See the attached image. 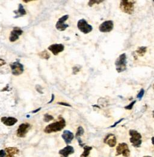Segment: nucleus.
Masks as SVG:
<instances>
[{
    "label": "nucleus",
    "mask_w": 154,
    "mask_h": 157,
    "mask_svg": "<svg viewBox=\"0 0 154 157\" xmlns=\"http://www.w3.org/2000/svg\"><path fill=\"white\" fill-rule=\"evenodd\" d=\"M66 126V121L61 117H59L57 121L48 124L45 128L44 132L46 134H51L53 132H57L61 131Z\"/></svg>",
    "instance_id": "f257e3e1"
},
{
    "label": "nucleus",
    "mask_w": 154,
    "mask_h": 157,
    "mask_svg": "<svg viewBox=\"0 0 154 157\" xmlns=\"http://www.w3.org/2000/svg\"><path fill=\"white\" fill-rule=\"evenodd\" d=\"M127 54L122 53L120 54L115 62L116 70L118 73H122L127 69Z\"/></svg>",
    "instance_id": "f03ea898"
},
{
    "label": "nucleus",
    "mask_w": 154,
    "mask_h": 157,
    "mask_svg": "<svg viewBox=\"0 0 154 157\" xmlns=\"http://www.w3.org/2000/svg\"><path fill=\"white\" fill-rule=\"evenodd\" d=\"M129 134L131 136L130 141L132 145L135 147H140L141 143V135L136 130L131 129L129 131Z\"/></svg>",
    "instance_id": "7ed1b4c3"
},
{
    "label": "nucleus",
    "mask_w": 154,
    "mask_h": 157,
    "mask_svg": "<svg viewBox=\"0 0 154 157\" xmlns=\"http://www.w3.org/2000/svg\"><path fill=\"white\" fill-rule=\"evenodd\" d=\"M120 9L123 12L131 15L134 11V3L128 0H122L120 3Z\"/></svg>",
    "instance_id": "20e7f679"
},
{
    "label": "nucleus",
    "mask_w": 154,
    "mask_h": 157,
    "mask_svg": "<svg viewBox=\"0 0 154 157\" xmlns=\"http://www.w3.org/2000/svg\"><path fill=\"white\" fill-rule=\"evenodd\" d=\"M120 155H122L125 157H128L130 155V150L127 143H119L117 146L116 156H118Z\"/></svg>",
    "instance_id": "39448f33"
},
{
    "label": "nucleus",
    "mask_w": 154,
    "mask_h": 157,
    "mask_svg": "<svg viewBox=\"0 0 154 157\" xmlns=\"http://www.w3.org/2000/svg\"><path fill=\"white\" fill-rule=\"evenodd\" d=\"M77 27L80 31L84 34H87L91 32L92 30H93V27L88 24L84 19H81L78 21Z\"/></svg>",
    "instance_id": "423d86ee"
},
{
    "label": "nucleus",
    "mask_w": 154,
    "mask_h": 157,
    "mask_svg": "<svg viewBox=\"0 0 154 157\" xmlns=\"http://www.w3.org/2000/svg\"><path fill=\"white\" fill-rule=\"evenodd\" d=\"M10 67L12 70V73L14 76H19L22 74L24 71V66L19 62L11 63Z\"/></svg>",
    "instance_id": "0eeeda50"
},
{
    "label": "nucleus",
    "mask_w": 154,
    "mask_h": 157,
    "mask_svg": "<svg viewBox=\"0 0 154 157\" xmlns=\"http://www.w3.org/2000/svg\"><path fill=\"white\" fill-rule=\"evenodd\" d=\"M31 127L30 124L28 123L21 124L16 131V135L19 138H24Z\"/></svg>",
    "instance_id": "6e6552de"
},
{
    "label": "nucleus",
    "mask_w": 154,
    "mask_h": 157,
    "mask_svg": "<svg viewBox=\"0 0 154 157\" xmlns=\"http://www.w3.org/2000/svg\"><path fill=\"white\" fill-rule=\"evenodd\" d=\"M114 28V22L111 20H108L102 22L99 27V30L101 32L107 33L110 32Z\"/></svg>",
    "instance_id": "1a4fd4ad"
},
{
    "label": "nucleus",
    "mask_w": 154,
    "mask_h": 157,
    "mask_svg": "<svg viewBox=\"0 0 154 157\" xmlns=\"http://www.w3.org/2000/svg\"><path fill=\"white\" fill-rule=\"evenodd\" d=\"M68 18H69L68 15H65L62 17H61L57 22L55 24V28L59 31H65L69 26L68 24L65 23V22L67 21Z\"/></svg>",
    "instance_id": "9d476101"
},
{
    "label": "nucleus",
    "mask_w": 154,
    "mask_h": 157,
    "mask_svg": "<svg viewBox=\"0 0 154 157\" xmlns=\"http://www.w3.org/2000/svg\"><path fill=\"white\" fill-rule=\"evenodd\" d=\"M65 49V46L61 44H54L48 47V50L52 52V53L56 56L60 53L62 52Z\"/></svg>",
    "instance_id": "9b49d317"
},
{
    "label": "nucleus",
    "mask_w": 154,
    "mask_h": 157,
    "mask_svg": "<svg viewBox=\"0 0 154 157\" xmlns=\"http://www.w3.org/2000/svg\"><path fill=\"white\" fill-rule=\"evenodd\" d=\"M23 33V31L19 27H14L13 30L11 31L10 35L9 37V41L12 42H15L19 39V36H21Z\"/></svg>",
    "instance_id": "f8f14e48"
},
{
    "label": "nucleus",
    "mask_w": 154,
    "mask_h": 157,
    "mask_svg": "<svg viewBox=\"0 0 154 157\" xmlns=\"http://www.w3.org/2000/svg\"><path fill=\"white\" fill-rule=\"evenodd\" d=\"M104 143L108 145L110 147H114L117 143L116 137L114 134H109L105 137Z\"/></svg>",
    "instance_id": "ddd939ff"
},
{
    "label": "nucleus",
    "mask_w": 154,
    "mask_h": 157,
    "mask_svg": "<svg viewBox=\"0 0 154 157\" xmlns=\"http://www.w3.org/2000/svg\"><path fill=\"white\" fill-rule=\"evenodd\" d=\"M75 150L71 146H67L63 149L59 150L58 153L61 157H68L69 155H72L74 153Z\"/></svg>",
    "instance_id": "4468645a"
},
{
    "label": "nucleus",
    "mask_w": 154,
    "mask_h": 157,
    "mask_svg": "<svg viewBox=\"0 0 154 157\" xmlns=\"http://www.w3.org/2000/svg\"><path fill=\"white\" fill-rule=\"evenodd\" d=\"M18 119L13 117H3L1 118V121L7 126H12L18 122Z\"/></svg>",
    "instance_id": "2eb2a0df"
},
{
    "label": "nucleus",
    "mask_w": 154,
    "mask_h": 157,
    "mask_svg": "<svg viewBox=\"0 0 154 157\" xmlns=\"http://www.w3.org/2000/svg\"><path fill=\"white\" fill-rule=\"evenodd\" d=\"M61 137L64 140L66 144H68L72 142L74 138V134L69 130H65L63 131V134L61 135Z\"/></svg>",
    "instance_id": "dca6fc26"
},
{
    "label": "nucleus",
    "mask_w": 154,
    "mask_h": 157,
    "mask_svg": "<svg viewBox=\"0 0 154 157\" xmlns=\"http://www.w3.org/2000/svg\"><path fill=\"white\" fill-rule=\"evenodd\" d=\"M4 150L6 153V157H15V155L18 154L19 152V150L17 147H6L4 149Z\"/></svg>",
    "instance_id": "f3484780"
},
{
    "label": "nucleus",
    "mask_w": 154,
    "mask_h": 157,
    "mask_svg": "<svg viewBox=\"0 0 154 157\" xmlns=\"http://www.w3.org/2000/svg\"><path fill=\"white\" fill-rule=\"evenodd\" d=\"M14 13L16 14V16H15V18H18L19 17L24 16L27 14V12L24 8V6L22 5V4H19L18 6V9L17 10H15Z\"/></svg>",
    "instance_id": "a211bd4d"
},
{
    "label": "nucleus",
    "mask_w": 154,
    "mask_h": 157,
    "mask_svg": "<svg viewBox=\"0 0 154 157\" xmlns=\"http://www.w3.org/2000/svg\"><path fill=\"white\" fill-rule=\"evenodd\" d=\"M83 148H84V152L81 155L80 157H88V156L90 153V151L92 150V147L88 146H84Z\"/></svg>",
    "instance_id": "6ab92c4d"
},
{
    "label": "nucleus",
    "mask_w": 154,
    "mask_h": 157,
    "mask_svg": "<svg viewBox=\"0 0 154 157\" xmlns=\"http://www.w3.org/2000/svg\"><path fill=\"white\" fill-rule=\"evenodd\" d=\"M147 51V47H139L137 50H136V53L137 54L141 57H143L145 53H146Z\"/></svg>",
    "instance_id": "aec40b11"
},
{
    "label": "nucleus",
    "mask_w": 154,
    "mask_h": 157,
    "mask_svg": "<svg viewBox=\"0 0 154 157\" xmlns=\"http://www.w3.org/2000/svg\"><path fill=\"white\" fill-rule=\"evenodd\" d=\"M39 56L42 58V59H49L50 58V54L49 52H48L46 50H43V51H41L40 52L39 54H38Z\"/></svg>",
    "instance_id": "412c9836"
},
{
    "label": "nucleus",
    "mask_w": 154,
    "mask_h": 157,
    "mask_svg": "<svg viewBox=\"0 0 154 157\" xmlns=\"http://www.w3.org/2000/svg\"><path fill=\"white\" fill-rule=\"evenodd\" d=\"M84 133V130L83 129V128L82 126H79L77 129V131L76 132V134H75V138H78V137H80L81 136H82Z\"/></svg>",
    "instance_id": "4be33fe9"
},
{
    "label": "nucleus",
    "mask_w": 154,
    "mask_h": 157,
    "mask_svg": "<svg viewBox=\"0 0 154 157\" xmlns=\"http://www.w3.org/2000/svg\"><path fill=\"white\" fill-rule=\"evenodd\" d=\"M54 120V117L52 116L51 115H49V114H45L44 115V117H43V121L45 122H49L51 120Z\"/></svg>",
    "instance_id": "5701e85b"
},
{
    "label": "nucleus",
    "mask_w": 154,
    "mask_h": 157,
    "mask_svg": "<svg viewBox=\"0 0 154 157\" xmlns=\"http://www.w3.org/2000/svg\"><path fill=\"white\" fill-rule=\"evenodd\" d=\"M104 1H101V0H99V1H98V0H91V1H88V5L90 6V7H91L93 5L95 4H100L101 3H102Z\"/></svg>",
    "instance_id": "b1692460"
},
{
    "label": "nucleus",
    "mask_w": 154,
    "mask_h": 157,
    "mask_svg": "<svg viewBox=\"0 0 154 157\" xmlns=\"http://www.w3.org/2000/svg\"><path fill=\"white\" fill-rule=\"evenodd\" d=\"M136 103V100H134V101L132 102L130 104H129L128 105L125 106V109H127V110H131V109H132L133 108V106H134V105H135Z\"/></svg>",
    "instance_id": "393cba45"
},
{
    "label": "nucleus",
    "mask_w": 154,
    "mask_h": 157,
    "mask_svg": "<svg viewBox=\"0 0 154 157\" xmlns=\"http://www.w3.org/2000/svg\"><path fill=\"white\" fill-rule=\"evenodd\" d=\"M144 90L142 88V89H141V90L140 91L139 93L138 94V95H137V99L141 100V99L143 98V96H144Z\"/></svg>",
    "instance_id": "a878e982"
},
{
    "label": "nucleus",
    "mask_w": 154,
    "mask_h": 157,
    "mask_svg": "<svg viewBox=\"0 0 154 157\" xmlns=\"http://www.w3.org/2000/svg\"><path fill=\"white\" fill-rule=\"evenodd\" d=\"M77 140H78V143H79L80 146L83 147L85 146V144H84V143H83L81 138H80V137H78V138H77Z\"/></svg>",
    "instance_id": "bb28decb"
},
{
    "label": "nucleus",
    "mask_w": 154,
    "mask_h": 157,
    "mask_svg": "<svg viewBox=\"0 0 154 157\" xmlns=\"http://www.w3.org/2000/svg\"><path fill=\"white\" fill-rule=\"evenodd\" d=\"M6 153L4 150H0V157H6Z\"/></svg>",
    "instance_id": "cd10ccee"
},
{
    "label": "nucleus",
    "mask_w": 154,
    "mask_h": 157,
    "mask_svg": "<svg viewBox=\"0 0 154 157\" xmlns=\"http://www.w3.org/2000/svg\"><path fill=\"white\" fill-rule=\"evenodd\" d=\"M124 120V118H121L120 120H119L118 121H117V122H116L113 125H112V126H111V128H114L115 126H116L117 124H119V123H120L122 120Z\"/></svg>",
    "instance_id": "c85d7f7f"
},
{
    "label": "nucleus",
    "mask_w": 154,
    "mask_h": 157,
    "mask_svg": "<svg viewBox=\"0 0 154 157\" xmlns=\"http://www.w3.org/2000/svg\"><path fill=\"white\" fill-rule=\"evenodd\" d=\"M57 103H58V105H63V106H66L71 107V105H70L68 104V103H65V102H58Z\"/></svg>",
    "instance_id": "c756f323"
},
{
    "label": "nucleus",
    "mask_w": 154,
    "mask_h": 157,
    "mask_svg": "<svg viewBox=\"0 0 154 157\" xmlns=\"http://www.w3.org/2000/svg\"><path fill=\"white\" fill-rule=\"evenodd\" d=\"M5 64H6L5 60H4L3 59L0 58V67H1V66H3V65H4Z\"/></svg>",
    "instance_id": "7c9ffc66"
},
{
    "label": "nucleus",
    "mask_w": 154,
    "mask_h": 157,
    "mask_svg": "<svg viewBox=\"0 0 154 157\" xmlns=\"http://www.w3.org/2000/svg\"><path fill=\"white\" fill-rule=\"evenodd\" d=\"M73 71H74V72H73L74 74L75 71H76V73H75V74H76L77 73H78V72L80 71V68H79L78 67H75L73 68Z\"/></svg>",
    "instance_id": "2f4dec72"
},
{
    "label": "nucleus",
    "mask_w": 154,
    "mask_h": 157,
    "mask_svg": "<svg viewBox=\"0 0 154 157\" xmlns=\"http://www.w3.org/2000/svg\"><path fill=\"white\" fill-rule=\"evenodd\" d=\"M54 95L52 94V98H51V100L48 102V103H52V102L54 101Z\"/></svg>",
    "instance_id": "473e14b6"
},
{
    "label": "nucleus",
    "mask_w": 154,
    "mask_h": 157,
    "mask_svg": "<svg viewBox=\"0 0 154 157\" xmlns=\"http://www.w3.org/2000/svg\"><path fill=\"white\" fill-rule=\"evenodd\" d=\"M40 109H41V108H39V109H36L35 111H32V113H36V112H38V111H40Z\"/></svg>",
    "instance_id": "72a5a7b5"
},
{
    "label": "nucleus",
    "mask_w": 154,
    "mask_h": 157,
    "mask_svg": "<svg viewBox=\"0 0 154 157\" xmlns=\"http://www.w3.org/2000/svg\"><path fill=\"white\" fill-rule=\"evenodd\" d=\"M152 144H153V146H154V137H152Z\"/></svg>",
    "instance_id": "f704fd0d"
},
{
    "label": "nucleus",
    "mask_w": 154,
    "mask_h": 157,
    "mask_svg": "<svg viewBox=\"0 0 154 157\" xmlns=\"http://www.w3.org/2000/svg\"><path fill=\"white\" fill-rule=\"evenodd\" d=\"M29 1H24V2H25V3H28V2H29Z\"/></svg>",
    "instance_id": "c9c22d12"
},
{
    "label": "nucleus",
    "mask_w": 154,
    "mask_h": 157,
    "mask_svg": "<svg viewBox=\"0 0 154 157\" xmlns=\"http://www.w3.org/2000/svg\"><path fill=\"white\" fill-rule=\"evenodd\" d=\"M143 157H152V156H144Z\"/></svg>",
    "instance_id": "e433bc0d"
},
{
    "label": "nucleus",
    "mask_w": 154,
    "mask_h": 157,
    "mask_svg": "<svg viewBox=\"0 0 154 157\" xmlns=\"http://www.w3.org/2000/svg\"><path fill=\"white\" fill-rule=\"evenodd\" d=\"M152 113H153V117L154 118V111L152 112Z\"/></svg>",
    "instance_id": "4c0bfd02"
},
{
    "label": "nucleus",
    "mask_w": 154,
    "mask_h": 157,
    "mask_svg": "<svg viewBox=\"0 0 154 157\" xmlns=\"http://www.w3.org/2000/svg\"><path fill=\"white\" fill-rule=\"evenodd\" d=\"M153 88L154 89V84H153Z\"/></svg>",
    "instance_id": "58836bf2"
}]
</instances>
